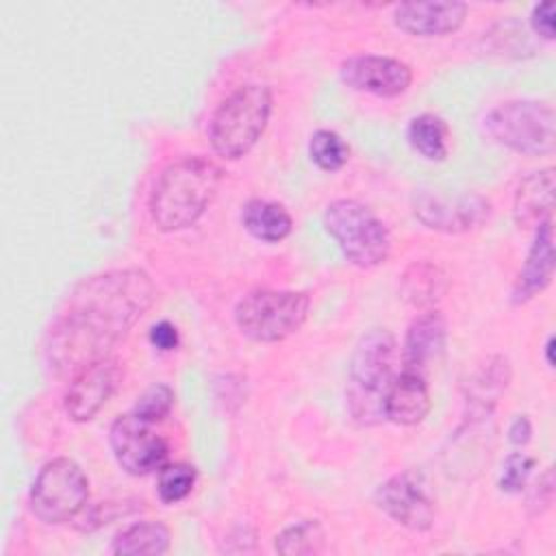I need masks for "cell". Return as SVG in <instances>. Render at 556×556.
I'll list each match as a JSON object with an SVG mask.
<instances>
[{
	"label": "cell",
	"instance_id": "cell-18",
	"mask_svg": "<svg viewBox=\"0 0 556 556\" xmlns=\"http://www.w3.org/2000/svg\"><path fill=\"white\" fill-rule=\"evenodd\" d=\"M510 382V363L502 354L489 356L467 380L465 402L469 419H484Z\"/></svg>",
	"mask_w": 556,
	"mask_h": 556
},
{
	"label": "cell",
	"instance_id": "cell-17",
	"mask_svg": "<svg viewBox=\"0 0 556 556\" xmlns=\"http://www.w3.org/2000/svg\"><path fill=\"white\" fill-rule=\"evenodd\" d=\"M430 413V391L426 376L402 369L395 374L384 395V419L397 426H417Z\"/></svg>",
	"mask_w": 556,
	"mask_h": 556
},
{
	"label": "cell",
	"instance_id": "cell-1",
	"mask_svg": "<svg viewBox=\"0 0 556 556\" xmlns=\"http://www.w3.org/2000/svg\"><path fill=\"white\" fill-rule=\"evenodd\" d=\"M154 285L143 269H111L85 278L48 334L46 356L56 374L76 376L109 356L154 302Z\"/></svg>",
	"mask_w": 556,
	"mask_h": 556
},
{
	"label": "cell",
	"instance_id": "cell-27",
	"mask_svg": "<svg viewBox=\"0 0 556 556\" xmlns=\"http://www.w3.org/2000/svg\"><path fill=\"white\" fill-rule=\"evenodd\" d=\"M174 402H176V393L172 387L167 384H152L148 387L139 397H137V404L132 406V413L150 424H156V421H163L169 410L174 408Z\"/></svg>",
	"mask_w": 556,
	"mask_h": 556
},
{
	"label": "cell",
	"instance_id": "cell-25",
	"mask_svg": "<svg viewBox=\"0 0 556 556\" xmlns=\"http://www.w3.org/2000/svg\"><path fill=\"white\" fill-rule=\"evenodd\" d=\"M308 156L311 161L324 172L341 169L350 159V146L345 139L328 128L315 130L308 141Z\"/></svg>",
	"mask_w": 556,
	"mask_h": 556
},
{
	"label": "cell",
	"instance_id": "cell-24",
	"mask_svg": "<svg viewBox=\"0 0 556 556\" xmlns=\"http://www.w3.org/2000/svg\"><path fill=\"white\" fill-rule=\"evenodd\" d=\"M324 547V530L315 519H300L276 536V552L287 556L317 554Z\"/></svg>",
	"mask_w": 556,
	"mask_h": 556
},
{
	"label": "cell",
	"instance_id": "cell-26",
	"mask_svg": "<svg viewBox=\"0 0 556 556\" xmlns=\"http://www.w3.org/2000/svg\"><path fill=\"white\" fill-rule=\"evenodd\" d=\"M198 471L193 465L187 463H169L159 469L156 493L163 504H178L182 502L191 489L195 486Z\"/></svg>",
	"mask_w": 556,
	"mask_h": 556
},
{
	"label": "cell",
	"instance_id": "cell-2",
	"mask_svg": "<svg viewBox=\"0 0 556 556\" xmlns=\"http://www.w3.org/2000/svg\"><path fill=\"white\" fill-rule=\"evenodd\" d=\"M224 172L206 156H182L156 176L148 211L161 232H176L193 226L215 200Z\"/></svg>",
	"mask_w": 556,
	"mask_h": 556
},
{
	"label": "cell",
	"instance_id": "cell-20",
	"mask_svg": "<svg viewBox=\"0 0 556 556\" xmlns=\"http://www.w3.org/2000/svg\"><path fill=\"white\" fill-rule=\"evenodd\" d=\"M447 285V274L439 265L430 261H415L400 278V295L413 308L428 311L445 295Z\"/></svg>",
	"mask_w": 556,
	"mask_h": 556
},
{
	"label": "cell",
	"instance_id": "cell-11",
	"mask_svg": "<svg viewBox=\"0 0 556 556\" xmlns=\"http://www.w3.org/2000/svg\"><path fill=\"white\" fill-rule=\"evenodd\" d=\"M489 200L480 193H460L456 198H445L432 191H417L413 195L415 217L432 230L439 232H467L478 228L489 217Z\"/></svg>",
	"mask_w": 556,
	"mask_h": 556
},
{
	"label": "cell",
	"instance_id": "cell-3",
	"mask_svg": "<svg viewBox=\"0 0 556 556\" xmlns=\"http://www.w3.org/2000/svg\"><path fill=\"white\" fill-rule=\"evenodd\" d=\"M397 345L384 328L365 332L350 358L348 369V408L361 426H374L384 419V395L395 378Z\"/></svg>",
	"mask_w": 556,
	"mask_h": 556
},
{
	"label": "cell",
	"instance_id": "cell-15",
	"mask_svg": "<svg viewBox=\"0 0 556 556\" xmlns=\"http://www.w3.org/2000/svg\"><path fill=\"white\" fill-rule=\"evenodd\" d=\"M447 345V321L445 317L434 311H421L408 326L404 339V367L426 376L428 367L434 365Z\"/></svg>",
	"mask_w": 556,
	"mask_h": 556
},
{
	"label": "cell",
	"instance_id": "cell-4",
	"mask_svg": "<svg viewBox=\"0 0 556 556\" xmlns=\"http://www.w3.org/2000/svg\"><path fill=\"white\" fill-rule=\"evenodd\" d=\"M271 115V89L248 83L230 91L208 122V141L226 161L245 156L267 128Z\"/></svg>",
	"mask_w": 556,
	"mask_h": 556
},
{
	"label": "cell",
	"instance_id": "cell-8",
	"mask_svg": "<svg viewBox=\"0 0 556 556\" xmlns=\"http://www.w3.org/2000/svg\"><path fill=\"white\" fill-rule=\"evenodd\" d=\"M87 500L89 480L80 465L65 456L48 460L30 486V510L46 523L78 519Z\"/></svg>",
	"mask_w": 556,
	"mask_h": 556
},
{
	"label": "cell",
	"instance_id": "cell-31",
	"mask_svg": "<svg viewBox=\"0 0 556 556\" xmlns=\"http://www.w3.org/2000/svg\"><path fill=\"white\" fill-rule=\"evenodd\" d=\"M150 343L161 350V352H169V350H176L178 343H180V337H178V328L163 319V321H156L152 328H150Z\"/></svg>",
	"mask_w": 556,
	"mask_h": 556
},
{
	"label": "cell",
	"instance_id": "cell-32",
	"mask_svg": "<svg viewBox=\"0 0 556 556\" xmlns=\"http://www.w3.org/2000/svg\"><path fill=\"white\" fill-rule=\"evenodd\" d=\"M532 434V424L528 415H517L508 426V439L513 445H526Z\"/></svg>",
	"mask_w": 556,
	"mask_h": 556
},
{
	"label": "cell",
	"instance_id": "cell-12",
	"mask_svg": "<svg viewBox=\"0 0 556 556\" xmlns=\"http://www.w3.org/2000/svg\"><path fill=\"white\" fill-rule=\"evenodd\" d=\"M339 76L350 89L380 98H395L413 83V70L384 54H354L341 63Z\"/></svg>",
	"mask_w": 556,
	"mask_h": 556
},
{
	"label": "cell",
	"instance_id": "cell-16",
	"mask_svg": "<svg viewBox=\"0 0 556 556\" xmlns=\"http://www.w3.org/2000/svg\"><path fill=\"white\" fill-rule=\"evenodd\" d=\"M554 276V222L545 219L534 228L532 245L513 287V302L521 304L545 291Z\"/></svg>",
	"mask_w": 556,
	"mask_h": 556
},
{
	"label": "cell",
	"instance_id": "cell-23",
	"mask_svg": "<svg viewBox=\"0 0 556 556\" xmlns=\"http://www.w3.org/2000/svg\"><path fill=\"white\" fill-rule=\"evenodd\" d=\"M410 148L426 161H445L450 150V128L443 117L434 113L415 115L406 128Z\"/></svg>",
	"mask_w": 556,
	"mask_h": 556
},
{
	"label": "cell",
	"instance_id": "cell-22",
	"mask_svg": "<svg viewBox=\"0 0 556 556\" xmlns=\"http://www.w3.org/2000/svg\"><path fill=\"white\" fill-rule=\"evenodd\" d=\"M172 536L165 523L161 521H139L119 530L111 543V554L117 556H161L167 554Z\"/></svg>",
	"mask_w": 556,
	"mask_h": 556
},
{
	"label": "cell",
	"instance_id": "cell-9",
	"mask_svg": "<svg viewBox=\"0 0 556 556\" xmlns=\"http://www.w3.org/2000/svg\"><path fill=\"white\" fill-rule=\"evenodd\" d=\"M109 443L117 465L130 476H148L167 465V441L152 430L150 421L137 417L132 410L113 421Z\"/></svg>",
	"mask_w": 556,
	"mask_h": 556
},
{
	"label": "cell",
	"instance_id": "cell-29",
	"mask_svg": "<svg viewBox=\"0 0 556 556\" xmlns=\"http://www.w3.org/2000/svg\"><path fill=\"white\" fill-rule=\"evenodd\" d=\"M554 469L547 467L539 478L536 482L530 486L528 491V497H526V508H528V515L530 517H539L543 515L552 502H554Z\"/></svg>",
	"mask_w": 556,
	"mask_h": 556
},
{
	"label": "cell",
	"instance_id": "cell-28",
	"mask_svg": "<svg viewBox=\"0 0 556 556\" xmlns=\"http://www.w3.org/2000/svg\"><path fill=\"white\" fill-rule=\"evenodd\" d=\"M532 467H534L532 456H528L523 452H510L502 463V471H500V480H497L500 489L504 493H519L526 486V482L532 473Z\"/></svg>",
	"mask_w": 556,
	"mask_h": 556
},
{
	"label": "cell",
	"instance_id": "cell-14",
	"mask_svg": "<svg viewBox=\"0 0 556 556\" xmlns=\"http://www.w3.org/2000/svg\"><path fill=\"white\" fill-rule=\"evenodd\" d=\"M467 17L465 2H400L393 22L415 37H445L456 33Z\"/></svg>",
	"mask_w": 556,
	"mask_h": 556
},
{
	"label": "cell",
	"instance_id": "cell-30",
	"mask_svg": "<svg viewBox=\"0 0 556 556\" xmlns=\"http://www.w3.org/2000/svg\"><path fill=\"white\" fill-rule=\"evenodd\" d=\"M556 13H554V2H541L532 9L530 13V24H532V30L543 37V39H554V33H556Z\"/></svg>",
	"mask_w": 556,
	"mask_h": 556
},
{
	"label": "cell",
	"instance_id": "cell-5",
	"mask_svg": "<svg viewBox=\"0 0 556 556\" xmlns=\"http://www.w3.org/2000/svg\"><path fill=\"white\" fill-rule=\"evenodd\" d=\"M484 135L526 156H547L556 148V113L545 100H508L482 119Z\"/></svg>",
	"mask_w": 556,
	"mask_h": 556
},
{
	"label": "cell",
	"instance_id": "cell-19",
	"mask_svg": "<svg viewBox=\"0 0 556 556\" xmlns=\"http://www.w3.org/2000/svg\"><path fill=\"white\" fill-rule=\"evenodd\" d=\"M554 208V169L545 167L528 174L513 200V217L519 228H536L552 217Z\"/></svg>",
	"mask_w": 556,
	"mask_h": 556
},
{
	"label": "cell",
	"instance_id": "cell-21",
	"mask_svg": "<svg viewBox=\"0 0 556 556\" xmlns=\"http://www.w3.org/2000/svg\"><path fill=\"white\" fill-rule=\"evenodd\" d=\"M241 224L254 239L265 243H278L293 230V217L282 204L258 198L243 204Z\"/></svg>",
	"mask_w": 556,
	"mask_h": 556
},
{
	"label": "cell",
	"instance_id": "cell-6",
	"mask_svg": "<svg viewBox=\"0 0 556 556\" xmlns=\"http://www.w3.org/2000/svg\"><path fill=\"white\" fill-rule=\"evenodd\" d=\"M324 228L337 241L343 256L361 267L374 269L391 254V235L384 222L358 200H334L324 211Z\"/></svg>",
	"mask_w": 556,
	"mask_h": 556
},
{
	"label": "cell",
	"instance_id": "cell-33",
	"mask_svg": "<svg viewBox=\"0 0 556 556\" xmlns=\"http://www.w3.org/2000/svg\"><path fill=\"white\" fill-rule=\"evenodd\" d=\"M552 352H554V337H549L547 343H545V363H547L549 367H554V356H552Z\"/></svg>",
	"mask_w": 556,
	"mask_h": 556
},
{
	"label": "cell",
	"instance_id": "cell-13",
	"mask_svg": "<svg viewBox=\"0 0 556 556\" xmlns=\"http://www.w3.org/2000/svg\"><path fill=\"white\" fill-rule=\"evenodd\" d=\"M122 382V367L104 356L80 369L65 391V413L72 421H89L111 400Z\"/></svg>",
	"mask_w": 556,
	"mask_h": 556
},
{
	"label": "cell",
	"instance_id": "cell-7",
	"mask_svg": "<svg viewBox=\"0 0 556 556\" xmlns=\"http://www.w3.org/2000/svg\"><path fill=\"white\" fill-rule=\"evenodd\" d=\"M311 311V298L291 289H256L243 295L235 308L241 334L261 343H276L302 328Z\"/></svg>",
	"mask_w": 556,
	"mask_h": 556
},
{
	"label": "cell",
	"instance_id": "cell-10",
	"mask_svg": "<svg viewBox=\"0 0 556 556\" xmlns=\"http://www.w3.org/2000/svg\"><path fill=\"white\" fill-rule=\"evenodd\" d=\"M376 506L397 526L424 532L434 521V500L417 471H400L376 489Z\"/></svg>",
	"mask_w": 556,
	"mask_h": 556
}]
</instances>
